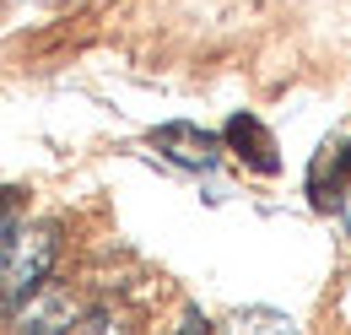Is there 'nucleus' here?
<instances>
[{
  "label": "nucleus",
  "instance_id": "7",
  "mask_svg": "<svg viewBox=\"0 0 351 335\" xmlns=\"http://www.w3.org/2000/svg\"><path fill=\"white\" fill-rule=\"evenodd\" d=\"M65 335H130V330H125V319H119V314L97 308V314H76V325H71Z\"/></svg>",
  "mask_w": 351,
  "mask_h": 335
},
{
  "label": "nucleus",
  "instance_id": "5",
  "mask_svg": "<svg viewBox=\"0 0 351 335\" xmlns=\"http://www.w3.org/2000/svg\"><path fill=\"white\" fill-rule=\"evenodd\" d=\"M227 146H238V157L249 168H260V173H276V168H281L276 141H270V130H265L254 114H232V119H227Z\"/></svg>",
  "mask_w": 351,
  "mask_h": 335
},
{
  "label": "nucleus",
  "instance_id": "2",
  "mask_svg": "<svg viewBox=\"0 0 351 335\" xmlns=\"http://www.w3.org/2000/svg\"><path fill=\"white\" fill-rule=\"evenodd\" d=\"M76 297L65 292V287H49L38 281L33 292L22 297V319H16V335H65L76 325Z\"/></svg>",
  "mask_w": 351,
  "mask_h": 335
},
{
  "label": "nucleus",
  "instance_id": "8",
  "mask_svg": "<svg viewBox=\"0 0 351 335\" xmlns=\"http://www.w3.org/2000/svg\"><path fill=\"white\" fill-rule=\"evenodd\" d=\"M346 233H351V216H346Z\"/></svg>",
  "mask_w": 351,
  "mask_h": 335
},
{
  "label": "nucleus",
  "instance_id": "1",
  "mask_svg": "<svg viewBox=\"0 0 351 335\" xmlns=\"http://www.w3.org/2000/svg\"><path fill=\"white\" fill-rule=\"evenodd\" d=\"M60 254V227L54 222H11L0 233V308H16L38 281H49V265Z\"/></svg>",
  "mask_w": 351,
  "mask_h": 335
},
{
  "label": "nucleus",
  "instance_id": "3",
  "mask_svg": "<svg viewBox=\"0 0 351 335\" xmlns=\"http://www.w3.org/2000/svg\"><path fill=\"white\" fill-rule=\"evenodd\" d=\"M152 146H157L168 163L200 168V173H211V168L221 163V141L206 135V130H195V125H162L157 135H152Z\"/></svg>",
  "mask_w": 351,
  "mask_h": 335
},
{
  "label": "nucleus",
  "instance_id": "4",
  "mask_svg": "<svg viewBox=\"0 0 351 335\" xmlns=\"http://www.w3.org/2000/svg\"><path fill=\"white\" fill-rule=\"evenodd\" d=\"M346 184H351V135H335L319 146V157L308 168V195H313V206H341Z\"/></svg>",
  "mask_w": 351,
  "mask_h": 335
},
{
  "label": "nucleus",
  "instance_id": "6",
  "mask_svg": "<svg viewBox=\"0 0 351 335\" xmlns=\"http://www.w3.org/2000/svg\"><path fill=\"white\" fill-rule=\"evenodd\" d=\"M221 335H298V330H292V319L276 314V308H238V314L221 325Z\"/></svg>",
  "mask_w": 351,
  "mask_h": 335
}]
</instances>
